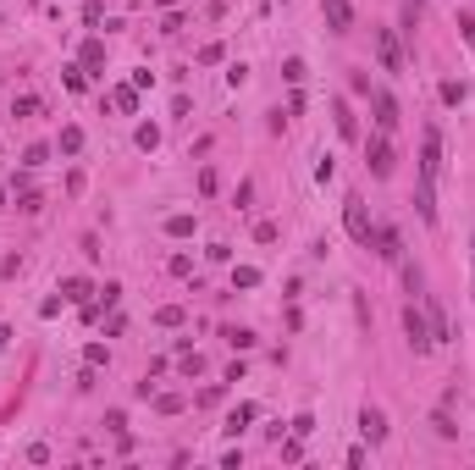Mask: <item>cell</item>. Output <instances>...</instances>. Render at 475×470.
Masks as SVG:
<instances>
[{"mask_svg": "<svg viewBox=\"0 0 475 470\" xmlns=\"http://www.w3.org/2000/svg\"><path fill=\"white\" fill-rule=\"evenodd\" d=\"M436 171H442V128L426 122V133H420V194H414L420 221H436Z\"/></svg>", "mask_w": 475, "mask_h": 470, "instance_id": "6da1fadb", "label": "cell"}, {"mask_svg": "<svg viewBox=\"0 0 475 470\" xmlns=\"http://www.w3.org/2000/svg\"><path fill=\"white\" fill-rule=\"evenodd\" d=\"M343 221H349V238H354V244H365V249L376 244V221H371V205H365L359 194H349V199H343Z\"/></svg>", "mask_w": 475, "mask_h": 470, "instance_id": "7a4b0ae2", "label": "cell"}, {"mask_svg": "<svg viewBox=\"0 0 475 470\" xmlns=\"http://www.w3.org/2000/svg\"><path fill=\"white\" fill-rule=\"evenodd\" d=\"M365 166H371V177H393V166H398V150H393V139H387V133L365 144Z\"/></svg>", "mask_w": 475, "mask_h": 470, "instance_id": "3957f363", "label": "cell"}, {"mask_svg": "<svg viewBox=\"0 0 475 470\" xmlns=\"http://www.w3.org/2000/svg\"><path fill=\"white\" fill-rule=\"evenodd\" d=\"M404 332H409V349H414V354H431V349H436V338H431V321L420 316L414 304L404 310Z\"/></svg>", "mask_w": 475, "mask_h": 470, "instance_id": "277c9868", "label": "cell"}, {"mask_svg": "<svg viewBox=\"0 0 475 470\" xmlns=\"http://www.w3.org/2000/svg\"><path fill=\"white\" fill-rule=\"evenodd\" d=\"M376 56H381V72H404V44H398L393 28L376 34Z\"/></svg>", "mask_w": 475, "mask_h": 470, "instance_id": "5b68a950", "label": "cell"}, {"mask_svg": "<svg viewBox=\"0 0 475 470\" xmlns=\"http://www.w3.org/2000/svg\"><path fill=\"white\" fill-rule=\"evenodd\" d=\"M371 111H376V128H381V133L398 128V100L387 94V89H371Z\"/></svg>", "mask_w": 475, "mask_h": 470, "instance_id": "8992f818", "label": "cell"}, {"mask_svg": "<svg viewBox=\"0 0 475 470\" xmlns=\"http://www.w3.org/2000/svg\"><path fill=\"white\" fill-rule=\"evenodd\" d=\"M321 17H326L331 34H349V28H354V6H349V0H321Z\"/></svg>", "mask_w": 475, "mask_h": 470, "instance_id": "52a82bcc", "label": "cell"}, {"mask_svg": "<svg viewBox=\"0 0 475 470\" xmlns=\"http://www.w3.org/2000/svg\"><path fill=\"white\" fill-rule=\"evenodd\" d=\"M359 431H365L371 449H376V443H387V415H381L376 404H365V409H359Z\"/></svg>", "mask_w": 475, "mask_h": 470, "instance_id": "ba28073f", "label": "cell"}, {"mask_svg": "<svg viewBox=\"0 0 475 470\" xmlns=\"http://www.w3.org/2000/svg\"><path fill=\"white\" fill-rule=\"evenodd\" d=\"M376 255L381 260H404V238H398L393 227H376Z\"/></svg>", "mask_w": 475, "mask_h": 470, "instance_id": "9c48e42d", "label": "cell"}, {"mask_svg": "<svg viewBox=\"0 0 475 470\" xmlns=\"http://www.w3.org/2000/svg\"><path fill=\"white\" fill-rule=\"evenodd\" d=\"M331 116H337V133H343V139H359V122H354L349 100H331Z\"/></svg>", "mask_w": 475, "mask_h": 470, "instance_id": "30bf717a", "label": "cell"}, {"mask_svg": "<svg viewBox=\"0 0 475 470\" xmlns=\"http://www.w3.org/2000/svg\"><path fill=\"white\" fill-rule=\"evenodd\" d=\"M426 321H431V338H436V343H448V316H442V304H436V299L426 304Z\"/></svg>", "mask_w": 475, "mask_h": 470, "instance_id": "8fae6325", "label": "cell"}, {"mask_svg": "<svg viewBox=\"0 0 475 470\" xmlns=\"http://www.w3.org/2000/svg\"><path fill=\"white\" fill-rule=\"evenodd\" d=\"M78 61L89 66V72H100V66H105V44H100V39H89V44H83V56H78Z\"/></svg>", "mask_w": 475, "mask_h": 470, "instance_id": "7c38bea8", "label": "cell"}, {"mask_svg": "<svg viewBox=\"0 0 475 470\" xmlns=\"http://www.w3.org/2000/svg\"><path fill=\"white\" fill-rule=\"evenodd\" d=\"M111 106L116 111H139V84H122L116 94H111Z\"/></svg>", "mask_w": 475, "mask_h": 470, "instance_id": "4fadbf2b", "label": "cell"}, {"mask_svg": "<svg viewBox=\"0 0 475 470\" xmlns=\"http://www.w3.org/2000/svg\"><path fill=\"white\" fill-rule=\"evenodd\" d=\"M254 415H260V409H254V404H238V409H232V415H227V431H232V437H238V431H244L249 421H254Z\"/></svg>", "mask_w": 475, "mask_h": 470, "instance_id": "5bb4252c", "label": "cell"}, {"mask_svg": "<svg viewBox=\"0 0 475 470\" xmlns=\"http://www.w3.org/2000/svg\"><path fill=\"white\" fill-rule=\"evenodd\" d=\"M61 299H72V304L89 299V282H83V277H66V282H61Z\"/></svg>", "mask_w": 475, "mask_h": 470, "instance_id": "9a60e30c", "label": "cell"}, {"mask_svg": "<svg viewBox=\"0 0 475 470\" xmlns=\"http://www.w3.org/2000/svg\"><path fill=\"white\" fill-rule=\"evenodd\" d=\"M166 233H171V238H188V233H194V216H166Z\"/></svg>", "mask_w": 475, "mask_h": 470, "instance_id": "2e32d148", "label": "cell"}, {"mask_svg": "<svg viewBox=\"0 0 475 470\" xmlns=\"http://www.w3.org/2000/svg\"><path fill=\"white\" fill-rule=\"evenodd\" d=\"M83 150V128H61V155H78Z\"/></svg>", "mask_w": 475, "mask_h": 470, "instance_id": "e0dca14e", "label": "cell"}, {"mask_svg": "<svg viewBox=\"0 0 475 470\" xmlns=\"http://www.w3.org/2000/svg\"><path fill=\"white\" fill-rule=\"evenodd\" d=\"M431 426H436V437H459V426H454V415H448V409H436Z\"/></svg>", "mask_w": 475, "mask_h": 470, "instance_id": "ac0fdd59", "label": "cell"}, {"mask_svg": "<svg viewBox=\"0 0 475 470\" xmlns=\"http://www.w3.org/2000/svg\"><path fill=\"white\" fill-rule=\"evenodd\" d=\"M232 288H260V271H254V266H238V271H232Z\"/></svg>", "mask_w": 475, "mask_h": 470, "instance_id": "d6986e66", "label": "cell"}, {"mask_svg": "<svg viewBox=\"0 0 475 470\" xmlns=\"http://www.w3.org/2000/svg\"><path fill=\"white\" fill-rule=\"evenodd\" d=\"M227 343L232 349H254V332H249V326H227Z\"/></svg>", "mask_w": 475, "mask_h": 470, "instance_id": "ffe728a7", "label": "cell"}, {"mask_svg": "<svg viewBox=\"0 0 475 470\" xmlns=\"http://www.w3.org/2000/svg\"><path fill=\"white\" fill-rule=\"evenodd\" d=\"M44 161H50V150H44V144H28V155H22V166L34 171V166H44Z\"/></svg>", "mask_w": 475, "mask_h": 470, "instance_id": "44dd1931", "label": "cell"}, {"mask_svg": "<svg viewBox=\"0 0 475 470\" xmlns=\"http://www.w3.org/2000/svg\"><path fill=\"white\" fill-rule=\"evenodd\" d=\"M464 94H470L464 84H442V100H448V106H464Z\"/></svg>", "mask_w": 475, "mask_h": 470, "instance_id": "7402d4cb", "label": "cell"}, {"mask_svg": "<svg viewBox=\"0 0 475 470\" xmlns=\"http://www.w3.org/2000/svg\"><path fill=\"white\" fill-rule=\"evenodd\" d=\"M155 321H161V326H183V304H166Z\"/></svg>", "mask_w": 475, "mask_h": 470, "instance_id": "603a6c76", "label": "cell"}, {"mask_svg": "<svg viewBox=\"0 0 475 470\" xmlns=\"http://www.w3.org/2000/svg\"><path fill=\"white\" fill-rule=\"evenodd\" d=\"M155 409H161V415H177V409H183V399H177V393H161V399H155Z\"/></svg>", "mask_w": 475, "mask_h": 470, "instance_id": "cb8c5ba5", "label": "cell"}, {"mask_svg": "<svg viewBox=\"0 0 475 470\" xmlns=\"http://www.w3.org/2000/svg\"><path fill=\"white\" fill-rule=\"evenodd\" d=\"M155 144H161V133H155V128L144 122V128H139V150H155Z\"/></svg>", "mask_w": 475, "mask_h": 470, "instance_id": "d4e9b609", "label": "cell"}, {"mask_svg": "<svg viewBox=\"0 0 475 470\" xmlns=\"http://www.w3.org/2000/svg\"><path fill=\"white\" fill-rule=\"evenodd\" d=\"M254 238L260 244H276V221H254Z\"/></svg>", "mask_w": 475, "mask_h": 470, "instance_id": "484cf974", "label": "cell"}, {"mask_svg": "<svg viewBox=\"0 0 475 470\" xmlns=\"http://www.w3.org/2000/svg\"><path fill=\"white\" fill-rule=\"evenodd\" d=\"M459 34H464V44L475 50V17H459Z\"/></svg>", "mask_w": 475, "mask_h": 470, "instance_id": "4316f807", "label": "cell"}, {"mask_svg": "<svg viewBox=\"0 0 475 470\" xmlns=\"http://www.w3.org/2000/svg\"><path fill=\"white\" fill-rule=\"evenodd\" d=\"M6 338H11V332H6V326H0V349H6Z\"/></svg>", "mask_w": 475, "mask_h": 470, "instance_id": "83f0119b", "label": "cell"}, {"mask_svg": "<svg viewBox=\"0 0 475 470\" xmlns=\"http://www.w3.org/2000/svg\"><path fill=\"white\" fill-rule=\"evenodd\" d=\"M0 211H6V189H0Z\"/></svg>", "mask_w": 475, "mask_h": 470, "instance_id": "f1b7e54d", "label": "cell"}, {"mask_svg": "<svg viewBox=\"0 0 475 470\" xmlns=\"http://www.w3.org/2000/svg\"><path fill=\"white\" fill-rule=\"evenodd\" d=\"M470 249H475V238H470Z\"/></svg>", "mask_w": 475, "mask_h": 470, "instance_id": "f546056e", "label": "cell"}]
</instances>
